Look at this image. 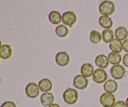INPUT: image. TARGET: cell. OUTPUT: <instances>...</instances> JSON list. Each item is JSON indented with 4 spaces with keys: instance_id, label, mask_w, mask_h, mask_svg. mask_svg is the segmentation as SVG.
Returning a JSON list of instances; mask_svg holds the SVG:
<instances>
[{
    "instance_id": "cell-1",
    "label": "cell",
    "mask_w": 128,
    "mask_h": 107,
    "mask_svg": "<svg viewBox=\"0 0 128 107\" xmlns=\"http://www.w3.org/2000/svg\"><path fill=\"white\" fill-rule=\"evenodd\" d=\"M78 93L77 91L72 88H67L63 93V99L66 103L73 104L78 99Z\"/></svg>"
},
{
    "instance_id": "cell-2",
    "label": "cell",
    "mask_w": 128,
    "mask_h": 107,
    "mask_svg": "<svg viewBox=\"0 0 128 107\" xmlns=\"http://www.w3.org/2000/svg\"><path fill=\"white\" fill-rule=\"evenodd\" d=\"M100 12L102 16L111 15L115 11V6L114 3L110 1H104L100 4Z\"/></svg>"
},
{
    "instance_id": "cell-3",
    "label": "cell",
    "mask_w": 128,
    "mask_h": 107,
    "mask_svg": "<svg viewBox=\"0 0 128 107\" xmlns=\"http://www.w3.org/2000/svg\"><path fill=\"white\" fill-rule=\"evenodd\" d=\"M100 102L104 107H113L116 102V98L112 93H103L100 97Z\"/></svg>"
},
{
    "instance_id": "cell-4",
    "label": "cell",
    "mask_w": 128,
    "mask_h": 107,
    "mask_svg": "<svg viewBox=\"0 0 128 107\" xmlns=\"http://www.w3.org/2000/svg\"><path fill=\"white\" fill-rule=\"evenodd\" d=\"M92 79L95 83L98 84H101L104 83L107 80L108 74L104 69H98L95 70L92 75Z\"/></svg>"
},
{
    "instance_id": "cell-5",
    "label": "cell",
    "mask_w": 128,
    "mask_h": 107,
    "mask_svg": "<svg viewBox=\"0 0 128 107\" xmlns=\"http://www.w3.org/2000/svg\"><path fill=\"white\" fill-rule=\"evenodd\" d=\"M62 21L66 25L72 27L77 21L76 15L72 11L65 12L62 16Z\"/></svg>"
},
{
    "instance_id": "cell-6",
    "label": "cell",
    "mask_w": 128,
    "mask_h": 107,
    "mask_svg": "<svg viewBox=\"0 0 128 107\" xmlns=\"http://www.w3.org/2000/svg\"><path fill=\"white\" fill-rule=\"evenodd\" d=\"M126 73V70L122 65H115L111 69V74L112 78L115 79H122Z\"/></svg>"
},
{
    "instance_id": "cell-7",
    "label": "cell",
    "mask_w": 128,
    "mask_h": 107,
    "mask_svg": "<svg viewBox=\"0 0 128 107\" xmlns=\"http://www.w3.org/2000/svg\"><path fill=\"white\" fill-rule=\"evenodd\" d=\"M88 85V79L82 75H78L74 78L73 86L79 89H84Z\"/></svg>"
},
{
    "instance_id": "cell-8",
    "label": "cell",
    "mask_w": 128,
    "mask_h": 107,
    "mask_svg": "<svg viewBox=\"0 0 128 107\" xmlns=\"http://www.w3.org/2000/svg\"><path fill=\"white\" fill-rule=\"evenodd\" d=\"M26 93L29 98H35L40 94V88L36 83H31L28 84L26 88Z\"/></svg>"
},
{
    "instance_id": "cell-9",
    "label": "cell",
    "mask_w": 128,
    "mask_h": 107,
    "mask_svg": "<svg viewBox=\"0 0 128 107\" xmlns=\"http://www.w3.org/2000/svg\"><path fill=\"white\" fill-rule=\"evenodd\" d=\"M56 64L60 66H65L69 64L70 60V55L65 52H60L58 53L55 57Z\"/></svg>"
},
{
    "instance_id": "cell-10",
    "label": "cell",
    "mask_w": 128,
    "mask_h": 107,
    "mask_svg": "<svg viewBox=\"0 0 128 107\" xmlns=\"http://www.w3.org/2000/svg\"><path fill=\"white\" fill-rule=\"evenodd\" d=\"M109 62L108 57L104 54L98 55L95 59V64L100 69H106L108 67Z\"/></svg>"
},
{
    "instance_id": "cell-11",
    "label": "cell",
    "mask_w": 128,
    "mask_h": 107,
    "mask_svg": "<svg viewBox=\"0 0 128 107\" xmlns=\"http://www.w3.org/2000/svg\"><path fill=\"white\" fill-rule=\"evenodd\" d=\"M54 97L52 93L50 92L44 93L41 96V104L44 106H50L52 104H53Z\"/></svg>"
},
{
    "instance_id": "cell-12",
    "label": "cell",
    "mask_w": 128,
    "mask_h": 107,
    "mask_svg": "<svg viewBox=\"0 0 128 107\" xmlns=\"http://www.w3.org/2000/svg\"><path fill=\"white\" fill-rule=\"evenodd\" d=\"M94 73V67L90 63H86L82 65L81 69V73L86 78H90Z\"/></svg>"
},
{
    "instance_id": "cell-13",
    "label": "cell",
    "mask_w": 128,
    "mask_h": 107,
    "mask_svg": "<svg viewBox=\"0 0 128 107\" xmlns=\"http://www.w3.org/2000/svg\"><path fill=\"white\" fill-rule=\"evenodd\" d=\"M38 86L40 90L42 92H44V93L51 91L52 87L51 81L47 78H44V79H42L41 81H40Z\"/></svg>"
},
{
    "instance_id": "cell-14",
    "label": "cell",
    "mask_w": 128,
    "mask_h": 107,
    "mask_svg": "<svg viewBox=\"0 0 128 107\" xmlns=\"http://www.w3.org/2000/svg\"><path fill=\"white\" fill-rule=\"evenodd\" d=\"M118 87V86L117 83L112 79L108 80L104 84V89L106 91V93H114L117 91Z\"/></svg>"
},
{
    "instance_id": "cell-15",
    "label": "cell",
    "mask_w": 128,
    "mask_h": 107,
    "mask_svg": "<svg viewBox=\"0 0 128 107\" xmlns=\"http://www.w3.org/2000/svg\"><path fill=\"white\" fill-rule=\"evenodd\" d=\"M12 55V49L9 45H2L0 48V55L3 59H8Z\"/></svg>"
},
{
    "instance_id": "cell-16",
    "label": "cell",
    "mask_w": 128,
    "mask_h": 107,
    "mask_svg": "<svg viewBox=\"0 0 128 107\" xmlns=\"http://www.w3.org/2000/svg\"><path fill=\"white\" fill-rule=\"evenodd\" d=\"M128 36V31L127 29L123 26H120L116 28L115 31V37L116 39L119 40H126Z\"/></svg>"
},
{
    "instance_id": "cell-17",
    "label": "cell",
    "mask_w": 128,
    "mask_h": 107,
    "mask_svg": "<svg viewBox=\"0 0 128 107\" xmlns=\"http://www.w3.org/2000/svg\"><path fill=\"white\" fill-rule=\"evenodd\" d=\"M99 23L102 28L106 29H110L113 25L112 19L108 16H101L99 19Z\"/></svg>"
},
{
    "instance_id": "cell-18",
    "label": "cell",
    "mask_w": 128,
    "mask_h": 107,
    "mask_svg": "<svg viewBox=\"0 0 128 107\" xmlns=\"http://www.w3.org/2000/svg\"><path fill=\"white\" fill-rule=\"evenodd\" d=\"M49 20L54 25H58L62 21V16L56 11H52L49 14Z\"/></svg>"
},
{
    "instance_id": "cell-19",
    "label": "cell",
    "mask_w": 128,
    "mask_h": 107,
    "mask_svg": "<svg viewBox=\"0 0 128 107\" xmlns=\"http://www.w3.org/2000/svg\"><path fill=\"white\" fill-rule=\"evenodd\" d=\"M110 48L113 52L120 53L123 49L122 43L121 40L118 39H114L110 44Z\"/></svg>"
},
{
    "instance_id": "cell-20",
    "label": "cell",
    "mask_w": 128,
    "mask_h": 107,
    "mask_svg": "<svg viewBox=\"0 0 128 107\" xmlns=\"http://www.w3.org/2000/svg\"><path fill=\"white\" fill-rule=\"evenodd\" d=\"M114 35L111 29H105L102 32V40L105 43H111L114 40Z\"/></svg>"
},
{
    "instance_id": "cell-21",
    "label": "cell",
    "mask_w": 128,
    "mask_h": 107,
    "mask_svg": "<svg viewBox=\"0 0 128 107\" xmlns=\"http://www.w3.org/2000/svg\"><path fill=\"white\" fill-rule=\"evenodd\" d=\"M108 59L111 64L115 65H118L119 64H120L121 60H122V58H121V55L120 54L112 52H111L109 54Z\"/></svg>"
},
{
    "instance_id": "cell-22",
    "label": "cell",
    "mask_w": 128,
    "mask_h": 107,
    "mask_svg": "<svg viewBox=\"0 0 128 107\" xmlns=\"http://www.w3.org/2000/svg\"><path fill=\"white\" fill-rule=\"evenodd\" d=\"M90 39L91 43L94 44H98L102 40V35L97 30H92L90 33Z\"/></svg>"
},
{
    "instance_id": "cell-23",
    "label": "cell",
    "mask_w": 128,
    "mask_h": 107,
    "mask_svg": "<svg viewBox=\"0 0 128 107\" xmlns=\"http://www.w3.org/2000/svg\"><path fill=\"white\" fill-rule=\"evenodd\" d=\"M69 30L65 25H60L56 28V33L58 37L61 38L65 37L68 35Z\"/></svg>"
},
{
    "instance_id": "cell-24",
    "label": "cell",
    "mask_w": 128,
    "mask_h": 107,
    "mask_svg": "<svg viewBox=\"0 0 128 107\" xmlns=\"http://www.w3.org/2000/svg\"><path fill=\"white\" fill-rule=\"evenodd\" d=\"M1 107H17L15 103L12 101H6L1 105Z\"/></svg>"
},
{
    "instance_id": "cell-25",
    "label": "cell",
    "mask_w": 128,
    "mask_h": 107,
    "mask_svg": "<svg viewBox=\"0 0 128 107\" xmlns=\"http://www.w3.org/2000/svg\"><path fill=\"white\" fill-rule=\"evenodd\" d=\"M113 107H128L126 103H124L122 101H118L115 103L114 106Z\"/></svg>"
},
{
    "instance_id": "cell-26",
    "label": "cell",
    "mask_w": 128,
    "mask_h": 107,
    "mask_svg": "<svg viewBox=\"0 0 128 107\" xmlns=\"http://www.w3.org/2000/svg\"><path fill=\"white\" fill-rule=\"evenodd\" d=\"M122 46H123V49L125 52H128V39H126L122 43Z\"/></svg>"
},
{
    "instance_id": "cell-27",
    "label": "cell",
    "mask_w": 128,
    "mask_h": 107,
    "mask_svg": "<svg viewBox=\"0 0 128 107\" xmlns=\"http://www.w3.org/2000/svg\"><path fill=\"white\" fill-rule=\"evenodd\" d=\"M123 64L126 67H128V54H126L123 57Z\"/></svg>"
},
{
    "instance_id": "cell-28",
    "label": "cell",
    "mask_w": 128,
    "mask_h": 107,
    "mask_svg": "<svg viewBox=\"0 0 128 107\" xmlns=\"http://www.w3.org/2000/svg\"><path fill=\"white\" fill-rule=\"evenodd\" d=\"M49 107H60V106L59 104H56V103H54V104H52L51 105H50Z\"/></svg>"
},
{
    "instance_id": "cell-29",
    "label": "cell",
    "mask_w": 128,
    "mask_h": 107,
    "mask_svg": "<svg viewBox=\"0 0 128 107\" xmlns=\"http://www.w3.org/2000/svg\"><path fill=\"white\" fill-rule=\"evenodd\" d=\"M126 104H127V106H128V97L127 99H126Z\"/></svg>"
}]
</instances>
